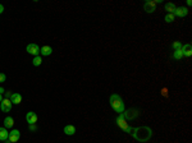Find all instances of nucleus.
<instances>
[{
	"instance_id": "4",
	"label": "nucleus",
	"mask_w": 192,
	"mask_h": 143,
	"mask_svg": "<svg viewBox=\"0 0 192 143\" xmlns=\"http://www.w3.org/2000/svg\"><path fill=\"white\" fill-rule=\"evenodd\" d=\"M122 115L126 120H132V119H135V118L138 116V111L136 109H129V110H127V111L124 110V111L122 112Z\"/></svg>"
},
{
	"instance_id": "27",
	"label": "nucleus",
	"mask_w": 192,
	"mask_h": 143,
	"mask_svg": "<svg viewBox=\"0 0 192 143\" xmlns=\"http://www.w3.org/2000/svg\"><path fill=\"white\" fill-rule=\"evenodd\" d=\"M3 100H4V98H3V95H0V102H1Z\"/></svg>"
},
{
	"instance_id": "20",
	"label": "nucleus",
	"mask_w": 192,
	"mask_h": 143,
	"mask_svg": "<svg viewBox=\"0 0 192 143\" xmlns=\"http://www.w3.org/2000/svg\"><path fill=\"white\" fill-rule=\"evenodd\" d=\"M174 20V14H167L165 16V22L167 23H172Z\"/></svg>"
},
{
	"instance_id": "25",
	"label": "nucleus",
	"mask_w": 192,
	"mask_h": 143,
	"mask_svg": "<svg viewBox=\"0 0 192 143\" xmlns=\"http://www.w3.org/2000/svg\"><path fill=\"white\" fill-rule=\"evenodd\" d=\"M3 12H4V7H3V5H1V4H0V14H1V13H3Z\"/></svg>"
},
{
	"instance_id": "7",
	"label": "nucleus",
	"mask_w": 192,
	"mask_h": 143,
	"mask_svg": "<svg viewBox=\"0 0 192 143\" xmlns=\"http://www.w3.org/2000/svg\"><path fill=\"white\" fill-rule=\"evenodd\" d=\"M19 138H20V132H19V130L13 129V130H10V132H9L8 139L10 141V143H16V142H18V141H19Z\"/></svg>"
},
{
	"instance_id": "21",
	"label": "nucleus",
	"mask_w": 192,
	"mask_h": 143,
	"mask_svg": "<svg viewBox=\"0 0 192 143\" xmlns=\"http://www.w3.org/2000/svg\"><path fill=\"white\" fill-rule=\"evenodd\" d=\"M172 47L174 50H178V49H181V47H182V44L179 42V41H174V42L172 44Z\"/></svg>"
},
{
	"instance_id": "15",
	"label": "nucleus",
	"mask_w": 192,
	"mask_h": 143,
	"mask_svg": "<svg viewBox=\"0 0 192 143\" xmlns=\"http://www.w3.org/2000/svg\"><path fill=\"white\" fill-rule=\"evenodd\" d=\"M64 133H66L67 136H74L76 128L73 127V125H66V127H64Z\"/></svg>"
},
{
	"instance_id": "18",
	"label": "nucleus",
	"mask_w": 192,
	"mask_h": 143,
	"mask_svg": "<svg viewBox=\"0 0 192 143\" xmlns=\"http://www.w3.org/2000/svg\"><path fill=\"white\" fill-rule=\"evenodd\" d=\"M173 58H174V59H177V60H179V59H182V58H183L182 47H181V49H178V50H174V52H173Z\"/></svg>"
},
{
	"instance_id": "19",
	"label": "nucleus",
	"mask_w": 192,
	"mask_h": 143,
	"mask_svg": "<svg viewBox=\"0 0 192 143\" xmlns=\"http://www.w3.org/2000/svg\"><path fill=\"white\" fill-rule=\"evenodd\" d=\"M41 63H42V58H41L40 55L35 56L33 60H32V64H33L35 67H38V65H41Z\"/></svg>"
},
{
	"instance_id": "8",
	"label": "nucleus",
	"mask_w": 192,
	"mask_h": 143,
	"mask_svg": "<svg viewBox=\"0 0 192 143\" xmlns=\"http://www.w3.org/2000/svg\"><path fill=\"white\" fill-rule=\"evenodd\" d=\"M12 106H13V104H12V101L8 100V98H4V100L0 102V109H1V111H4V112L10 111Z\"/></svg>"
},
{
	"instance_id": "17",
	"label": "nucleus",
	"mask_w": 192,
	"mask_h": 143,
	"mask_svg": "<svg viewBox=\"0 0 192 143\" xmlns=\"http://www.w3.org/2000/svg\"><path fill=\"white\" fill-rule=\"evenodd\" d=\"M164 8H165V10L168 12V14H173L177 7H176V5L173 4V3H167V4L164 5Z\"/></svg>"
},
{
	"instance_id": "9",
	"label": "nucleus",
	"mask_w": 192,
	"mask_h": 143,
	"mask_svg": "<svg viewBox=\"0 0 192 143\" xmlns=\"http://www.w3.org/2000/svg\"><path fill=\"white\" fill-rule=\"evenodd\" d=\"M37 119H38V116L36 112H33V111H29V112H27V115H26V120H27L28 124H36Z\"/></svg>"
},
{
	"instance_id": "16",
	"label": "nucleus",
	"mask_w": 192,
	"mask_h": 143,
	"mask_svg": "<svg viewBox=\"0 0 192 143\" xmlns=\"http://www.w3.org/2000/svg\"><path fill=\"white\" fill-rule=\"evenodd\" d=\"M14 125V119L12 118V116H7V118L4 119V128H12Z\"/></svg>"
},
{
	"instance_id": "1",
	"label": "nucleus",
	"mask_w": 192,
	"mask_h": 143,
	"mask_svg": "<svg viewBox=\"0 0 192 143\" xmlns=\"http://www.w3.org/2000/svg\"><path fill=\"white\" fill-rule=\"evenodd\" d=\"M131 134L138 142H147L152 137V130L149 127H138V128H135Z\"/></svg>"
},
{
	"instance_id": "12",
	"label": "nucleus",
	"mask_w": 192,
	"mask_h": 143,
	"mask_svg": "<svg viewBox=\"0 0 192 143\" xmlns=\"http://www.w3.org/2000/svg\"><path fill=\"white\" fill-rule=\"evenodd\" d=\"M51 52H53V47L49 46V45H45V46H42L40 49V54L42 56H49L51 55Z\"/></svg>"
},
{
	"instance_id": "23",
	"label": "nucleus",
	"mask_w": 192,
	"mask_h": 143,
	"mask_svg": "<svg viewBox=\"0 0 192 143\" xmlns=\"http://www.w3.org/2000/svg\"><path fill=\"white\" fill-rule=\"evenodd\" d=\"M28 128H29V130H32V132L36 130V125H35V124H28Z\"/></svg>"
},
{
	"instance_id": "10",
	"label": "nucleus",
	"mask_w": 192,
	"mask_h": 143,
	"mask_svg": "<svg viewBox=\"0 0 192 143\" xmlns=\"http://www.w3.org/2000/svg\"><path fill=\"white\" fill-rule=\"evenodd\" d=\"M174 16H177V17H186L188 14V9L187 8H184V7H179V8H176V10H174Z\"/></svg>"
},
{
	"instance_id": "22",
	"label": "nucleus",
	"mask_w": 192,
	"mask_h": 143,
	"mask_svg": "<svg viewBox=\"0 0 192 143\" xmlns=\"http://www.w3.org/2000/svg\"><path fill=\"white\" fill-rule=\"evenodd\" d=\"M5 79H7V76H5L4 73H0V83L5 82Z\"/></svg>"
},
{
	"instance_id": "14",
	"label": "nucleus",
	"mask_w": 192,
	"mask_h": 143,
	"mask_svg": "<svg viewBox=\"0 0 192 143\" xmlns=\"http://www.w3.org/2000/svg\"><path fill=\"white\" fill-rule=\"evenodd\" d=\"M8 136H9V132L7 130V128H4V127L0 128V141L5 142L8 139Z\"/></svg>"
},
{
	"instance_id": "24",
	"label": "nucleus",
	"mask_w": 192,
	"mask_h": 143,
	"mask_svg": "<svg viewBox=\"0 0 192 143\" xmlns=\"http://www.w3.org/2000/svg\"><path fill=\"white\" fill-rule=\"evenodd\" d=\"M10 97H12V93H10V92H5V98L10 100Z\"/></svg>"
},
{
	"instance_id": "5",
	"label": "nucleus",
	"mask_w": 192,
	"mask_h": 143,
	"mask_svg": "<svg viewBox=\"0 0 192 143\" xmlns=\"http://www.w3.org/2000/svg\"><path fill=\"white\" fill-rule=\"evenodd\" d=\"M26 51H27L29 55H33V56H37L40 54V46L37 44H29L27 45L26 47Z\"/></svg>"
},
{
	"instance_id": "6",
	"label": "nucleus",
	"mask_w": 192,
	"mask_h": 143,
	"mask_svg": "<svg viewBox=\"0 0 192 143\" xmlns=\"http://www.w3.org/2000/svg\"><path fill=\"white\" fill-rule=\"evenodd\" d=\"M143 9L146 13H154V12L156 10V3L151 1V0H147L143 4Z\"/></svg>"
},
{
	"instance_id": "2",
	"label": "nucleus",
	"mask_w": 192,
	"mask_h": 143,
	"mask_svg": "<svg viewBox=\"0 0 192 143\" xmlns=\"http://www.w3.org/2000/svg\"><path fill=\"white\" fill-rule=\"evenodd\" d=\"M110 106H111V109L114 110L115 112H118V114H122L123 111H124V102H123V100H122V97L119 96V95H117V93H114V95H111L110 96Z\"/></svg>"
},
{
	"instance_id": "26",
	"label": "nucleus",
	"mask_w": 192,
	"mask_h": 143,
	"mask_svg": "<svg viewBox=\"0 0 192 143\" xmlns=\"http://www.w3.org/2000/svg\"><path fill=\"white\" fill-rule=\"evenodd\" d=\"M3 93H4V88L0 87V95H3Z\"/></svg>"
},
{
	"instance_id": "13",
	"label": "nucleus",
	"mask_w": 192,
	"mask_h": 143,
	"mask_svg": "<svg viewBox=\"0 0 192 143\" xmlns=\"http://www.w3.org/2000/svg\"><path fill=\"white\" fill-rule=\"evenodd\" d=\"M10 101H12L13 105H18V104H20L22 102V96H20V93H12Z\"/></svg>"
},
{
	"instance_id": "11",
	"label": "nucleus",
	"mask_w": 192,
	"mask_h": 143,
	"mask_svg": "<svg viewBox=\"0 0 192 143\" xmlns=\"http://www.w3.org/2000/svg\"><path fill=\"white\" fill-rule=\"evenodd\" d=\"M182 52H183V56H187V58H190V56L192 55V46H191V44L182 45Z\"/></svg>"
},
{
	"instance_id": "3",
	"label": "nucleus",
	"mask_w": 192,
	"mask_h": 143,
	"mask_svg": "<svg viewBox=\"0 0 192 143\" xmlns=\"http://www.w3.org/2000/svg\"><path fill=\"white\" fill-rule=\"evenodd\" d=\"M115 123L118 124V127L120 128V129H123L124 132H127V133H129L131 134L132 132H133V128H131L128 125V123H127V120L124 118H123V115L122 114H119V116H118L117 119H115Z\"/></svg>"
}]
</instances>
